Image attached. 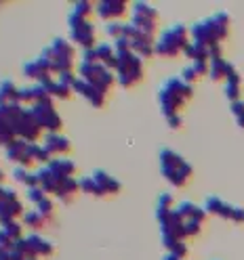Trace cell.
I'll return each instance as SVG.
<instances>
[{
  "label": "cell",
  "instance_id": "obj_45",
  "mask_svg": "<svg viewBox=\"0 0 244 260\" xmlns=\"http://www.w3.org/2000/svg\"><path fill=\"white\" fill-rule=\"evenodd\" d=\"M36 210H38V212H40V214H42L44 218H49V216L53 214V210H55V206H53V202H51L49 198H46V200H42L40 203H38V206H36Z\"/></svg>",
  "mask_w": 244,
  "mask_h": 260
},
{
  "label": "cell",
  "instance_id": "obj_46",
  "mask_svg": "<svg viewBox=\"0 0 244 260\" xmlns=\"http://www.w3.org/2000/svg\"><path fill=\"white\" fill-rule=\"evenodd\" d=\"M114 51L116 53H127V51H131V40H129L127 36L118 38V40H114Z\"/></svg>",
  "mask_w": 244,
  "mask_h": 260
},
{
  "label": "cell",
  "instance_id": "obj_51",
  "mask_svg": "<svg viewBox=\"0 0 244 260\" xmlns=\"http://www.w3.org/2000/svg\"><path fill=\"white\" fill-rule=\"evenodd\" d=\"M167 124H169V128L179 130L181 126H183V120H181V116H173V117H169V120H167Z\"/></svg>",
  "mask_w": 244,
  "mask_h": 260
},
{
  "label": "cell",
  "instance_id": "obj_35",
  "mask_svg": "<svg viewBox=\"0 0 244 260\" xmlns=\"http://www.w3.org/2000/svg\"><path fill=\"white\" fill-rule=\"evenodd\" d=\"M30 151H32V157H34V162L38 164H49L53 160V155L49 153V149H46L44 145H38V143H30Z\"/></svg>",
  "mask_w": 244,
  "mask_h": 260
},
{
  "label": "cell",
  "instance_id": "obj_12",
  "mask_svg": "<svg viewBox=\"0 0 244 260\" xmlns=\"http://www.w3.org/2000/svg\"><path fill=\"white\" fill-rule=\"evenodd\" d=\"M204 212L207 214H215V216H221L225 220H234V223H244V208L238 206H232V203L223 202L221 198L217 195H209L204 200Z\"/></svg>",
  "mask_w": 244,
  "mask_h": 260
},
{
  "label": "cell",
  "instance_id": "obj_33",
  "mask_svg": "<svg viewBox=\"0 0 244 260\" xmlns=\"http://www.w3.org/2000/svg\"><path fill=\"white\" fill-rule=\"evenodd\" d=\"M21 218H23V225H26L28 229H32L34 233H36V231H40L42 227H44V216H42L38 210H28Z\"/></svg>",
  "mask_w": 244,
  "mask_h": 260
},
{
  "label": "cell",
  "instance_id": "obj_10",
  "mask_svg": "<svg viewBox=\"0 0 244 260\" xmlns=\"http://www.w3.org/2000/svg\"><path fill=\"white\" fill-rule=\"evenodd\" d=\"M122 36L129 38V40H131V51L135 55H139L141 59H147V57H152V55H154L156 40L149 34H145V31L137 29L131 21L124 23V34Z\"/></svg>",
  "mask_w": 244,
  "mask_h": 260
},
{
  "label": "cell",
  "instance_id": "obj_11",
  "mask_svg": "<svg viewBox=\"0 0 244 260\" xmlns=\"http://www.w3.org/2000/svg\"><path fill=\"white\" fill-rule=\"evenodd\" d=\"M32 114L36 117V122L40 124V128L46 132H59L64 128V120L57 114L53 101H44V103H36L32 105Z\"/></svg>",
  "mask_w": 244,
  "mask_h": 260
},
{
  "label": "cell",
  "instance_id": "obj_57",
  "mask_svg": "<svg viewBox=\"0 0 244 260\" xmlns=\"http://www.w3.org/2000/svg\"><path fill=\"white\" fill-rule=\"evenodd\" d=\"M2 180H4V172L0 170V185H2Z\"/></svg>",
  "mask_w": 244,
  "mask_h": 260
},
{
  "label": "cell",
  "instance_id": "obj_31",
  "mask_svg": "<svg viewBox=\"0 0 244 260\" xmlns=\"http://www.w3.org/2000/svg\"><path fill=\"white\" fill-rule=\"evenodd\" d=\"M160 241H162V248H167L169 254H175L179 258H183L187 254V246L183 239H175V237H169V235H160Z\"/></svg>",
  "mask_w": 244,
  "mask_h": 260
},
{
  "label": "cell",
  "instance_id": "obj_34",
  "mask_svg": "<svg viewBox=\"0 0 244 260\" xmlns=\"http://www.w3.org/2000/svg\"><path fill=\"white\" fill-rule=\"evenodd\" d=\"M225 72H227V61L223 57L209 61V76L212 80H225Z\"/></svg>",
  "mask_w": 244,
  "mask_h": 260
},
{
  "label": "cell",
  "instance_id": "obj_6",
  "mask_svg": "<svg viewBox=\"0 0 244 260\" xmlns=\"http://www.w3.org/2000/svg\"><path fill=\"white\" fill-rule=\"evenodd\" d=\"M51 49V67L53 74H66V72H74V59H76V49L72 46V42L66 40V38L57 36L55 40L49 44Z\"/></svg>",
  "mask_w": 244,
  "mask_h": 260
},
{
  "label": "cell",
  "instance_id": "obj_4",
  "mask_svg": "<svg viewBox=\"0 0 244 260\" xmlns=\"http://www.w3.org/2000/svg\"><path fill=\"white\" fill-rule=\"evenodd\" d=\"M187 42V28L181 26V23H175L167 29L160 31V36L156 38V46H154V55L158 57H177L179 53L185 51Z\"/></svg>",
  "mask_w": 244,
  "mask_h": 260
},
{
  "label": "cell",
  "instance_id": "obj_23",
  "mask_svg": "<svg viewBox=\"0 0 244 260\" xmlns=\"http://www.w3.org/2000/svg\"><path fill=\"white\" fill-rule=\"evenodd\" d=\"M23 203L17 200H0V225L9 223V220H17V216H23Z\"/></svg>",
  "mask_w": 244,
  "mask_h": 260
},
{
  "label": "cell",
  "instance_id": "obj_3",
  "mask_svg": "<svg viewBox=\"0 0 244 260\" xmlns=\"http://www.w3.org/2000/svg\"><path fill=\"white\" fill-rule=\"evenodd\" d=\"M160 174L169 180L171 185L175 187H183L187 180L192 178L194 174V168L192 164L181 157L177 151H173L169 147H162L160 149Z\"/></svg>",
  "mask_w": 244,
  "mask_h": 260
},
{
  "label": "cell",
  "instance_id": "obj_20",
  "mask_svg": "<svg viewBox=\"0 0 244 260\" xmlns=\"http://www.w3.org/2000/svg\"><path fill=\"white\" fill-rule=\"evenodd\" d=\"M46 149H49V153L55 157V155H61V153H68L72 143H70V139L66 135H61V132H46L44 135V143H42Z\"/></svg>",
  "mask_w": 244,
  "mask_h": 260
},
{
  "label": "cell",
  "instance_id": "obj_55",
  "mask_svg": "<svg viewBox=\"0 0 244 260\" xmlns=\"http://www.w3.org/2000/svg\"><path fill=\"white\" fill-rule=\"evenodd\" d=\"M2 195H4V185H0V200H2Z\"/></svg>",
  "mask_w": 244,
  "mask_h": 260
},
{
  "label": "cell",
  "instance_id": "obj_26",
  "mask_svg": "<svg viewBox=\"0 0 244 260\" xmlns=\"http://www.w3.org/2000/svg\"><path fill=\"white\" fill-rule=\"evenodd\" d=\"M19 103V86L13 80H0V107Z\"/></svg>",
  "mask_w": 244,
  "mask_h": 260
},
{
  "label": "cell",
  "instance_id": "obj_24",
  "mask_svg": "<svg viewBox=\"0 0 244 260\" xmlns=\"http://www.w3.org/2000/svg\"><path fill=\"white\" fill-rule=\"evenodd\" d=\"M177 212V214L183 218V220H204V216H207V212H204L202 206H196L194 202L190 200H181L179 203H175V208H173Z\"/></svg>",
  "mask_w": 244,
  "mask_h": 260
},
{
  "label": "cell",
  "instance_id": "obj_17",
  "mask_svg": "<svg viewBox=\"0 0 244 260\" xmlns=\"http://www.w3.org/2000/svg\"><path fill=\"white\" fill-rule=\"evenodd\" d=\"M44 101H53L49 97V92L44 90V86L42 84H28V86H21L19 88V103L21 105H36V103H44Z\"/></svg>",
  "mask_w": 244,
  "mask_h": 260
},
{
  "label": "cell",
  "instance_id": "obj_38",
  "mask_svg": "<svg viewBox=\"0 0 244 260\" xmlns=\"http://www.w3.org/2000/svg\"><path fill=\"white\" fill-rule=\"evenodd\" d=\"M72 13L80 15V17H84V19H89V15H93V13H95V4H93V2H89V0H78V2L74 4Z\"/></svg>",
  "mask_w": 244,
  "mask_h": 260
},
{
  "label": "cell",
  "instance_id": "obj_37",
  "mask_svg": "<svg viewBox=\"0 0 244 260\" xmlns=\"http://www.w3.org/2000/svg\"><path fill=\"white\" fill-rule=\"evenodd\" d=\"M0 227H2V229L11 235L13 241H19L23 237V223H19V220H9V223L0 225Z\"/></svg>",
  "mask_w": 244,
  "mask_h": 260
},
{
  "label": "cell",
  "instance_id": "obj_48",
  "mask_svg": "<svg viewBox=\"0 0 244 260\" xmlns=\"http://www.w3.org/2000/svg\"><path fill=\"white\" fill-rule=\"evenodd\" d=\"M80 61H84V63H99V59H97V49H86V51H82Z\"/></svg>",
  "mask_w": 244,
  "mask_h": 260
},
{
  "label": "cell",
  "instance_id": "obj_2",
  "mask_svg": "<svg viewBox=\"0 0 244 260\" xmlns=\"http://www.w3.org/2000/svg\"><path fill=\"white\" fill-rule=\"evenodd\" d=\"M230 15L219 11L210 17H204L200 21H196L192 26V38L194 42H200L204 46H215V44H221V40H225L227 34H230Z\"/></svg>",
  "mask_w": 244,
  "mask_h": 260
},
{
  "label": "cell",
  "instance_id": "obj_7",
  "mask_svg": "<svg viewBox=\"0 0 244 260\" xmlns=\"http://www.w3.org/2000/svg\"><path fill=\"white\" fill-rule=\"evenodd\" d=\"M78 78L91 82L93 86H97V88L104 90L105 94L116 82V74L112 69H107L105 65H101V63H84V61L78 63Z\"/></svg>",
  "mask_w": 244,
  "mask_h": 260
},
{
  "label": "cell",
  "instance_id": "obj_29",
  "mask_svg": "<svg viewBox=\"0 0 244 260\" xmlns=\"http://www.w3.org/2000/svg\"><path fill=\"white\" fill-rule=\"evenodd\" d=\"M36 174H38V183H40V189H44V193H46V195H49V193L55 195L57 187L61 185V180H59V178H55V176H53V172H51L49 168H46V166L38 168V170H36Z\"/></svg>",
  "mask_w": 244,
  "mask_h": 260
},
{
  "label": "cell",
  "instance_id": "obj_56",
  "mask_svg": "<svg viewBox=\"0 0 244 260\" xmlns=\"http://www.w3.org/2000/svg\"><path fill=\"white\" fill-rule=\"evenodd\" d=\"M23 260H40L38 256H28V258H23Z\"/></svg>",
  "mask_w": 244,
  "mask_h": 260
},
{
  "label": "cell",
  "instance_id": "obj_50",
  "mask_svg": "<svg viewBox=\"0 0 244 260\" xmlns=\"http://www.w3.org/2000/svg\"><path fill=\"white\" fill-rule=\"evenodd\" d=\"M13 239H11V235L9 233H6L4 229H2V227H0V248H4V250H11L13 248Z\"/></svg>",
  "mask_w": 244,
  "mask_h": 260
},
{
  "label": "cell",
  "instance_id": "obj_49",
  "mask_svg": "<svg viewBox=\"0 0 244 260\" xmlns=\"http://www.w3.org/2000/svg\"><path fill=\"white\" fill-rule=\"evenodd\" d=\"M192 67H194V72L198 74V78L209 74V61H192Z\"/></svg>",
  "mask_w": 244,
  "mask_h": 260
},
{
  "label": "cell",
  "instance_id": "obj_15",
  "mask_svg": "<svg viewBox=\"0 0 244 260\" xmlns=\"http://www.w3.org/2000/svg\"><path fill=\"white\" fill-rule=\"evenodd\" d=\"M95 11L101 19H105L109 23V21H118L122 15H127L129 4L124 0H99L95 4Z\"/></svg>",
  "mask_w": 244,
  "mask_h": 260
},
{
  "label": "cell",
  "instance_id": "obj_30",
  "mask_svg": "<svg viewBox=\"0 0 244 260\" xmlns=\"http://www.w3.org/2000/svg\"><path fill=\"white\" fill-rule=\"evenodd\" d=\"M78 189H80V178H66V180H61V185L57 187V191H55V198H59V200H72L74 195L78 193Z\"/></svg>",
  "mask_w": 244,
  "mask_h": 260
},
{
  "label": "cell",
  "instance_id": "obj_52",
  "mask_svg": "<svg viewBox=\"0 0 244 260\" xmlns=\"http://www.w3.org/2000/svg\"><path fill=\"white\" fill-rule=\"evenodd\" d=\"M2 200H17V191H15L13 187H4V195Z\"/></svg>",
  "mask_w": 244,
  "mask_h": 260
},
{
  "label": "cell",
  "instance_id": "obj_28",
  "mask_svg": "<svg viewBox=\"0 0 244 260\" xmlns=\"http://www.w3.org/2000/svg\"><path fill=\"white\" fill-rule=\"evenodd\" d=\"M17 139L13 128V122L9 120V116L4 114V107H0V147H6L9 143Z\"/></svg>",
  "mask_w": 244,
  "mask_h": 260
},
{
  "label": "cell",
  "instance_id": "obj_25",
  "mask_svg": "<svg viewBox=\"0 0 244 260\" xmlns=\"http://www.w3.org/2000/svg\"><path fill=\"white\" fill-rule=\"evenodd\" d=\"M38 84L44 86V90L49 92V97H57V99H70V94H72L74 90L70 88V86L61 84L59 80H53V76H44L42 80H38Z\"/></svg>",
  "mask_w": 244,
  "mask_h": 260
},
{
  "label": "cell",
  "instance_id": "obj_43",
  "mask_svg": "<svg viewBox=\"0 0 244 260\" xmlns=\"http://www.w3.org/2000/svg\"><path fill=\"white\" fill-rule=\"evenodd\" d=\"M156 208L173 210V208H175V200H173V195H171V193H160V195H158V203H156Z\"/></svg>",
  "mask_w": 244,
  "mask_h": 260
},
{
  "label": "cell",
  "instance_id": "obj_40",
  "mask_svg": "<svg viewBox=\"0 0 244 260\" xmlns=\"http://www.w3.org/2000/svg\"><path fill=\"white\" fill-rule=\"evenodd\" d=\"M26 198H28V202H32L34 206H38L42 200H46V193H44V189H40V187H32V189H28V191H26Z\"/></svg>",
  "mask_w": 244,
  "mask_h": 260
},
{
  "label": "cell",
  "instance_id": "obj_1",
  "mask_svg": "<svg viewBox=\"0 0 244 260\" xmlns=\"http://www.w3.org/2000/svg\"><path fill=\"white\" fill-rule=\"evenodd\" d=\"M190 97H194V86L187 84L181 76L164 80L158 90V105H160L162 116L167 120L173 116H179V109L183 107V103Z\"/></svg>",
  "mask_w": 244,
  "mask_h": 260
},
{
  "label": "cell",
  "instance_id": "obj_39",
  "mask_svg": "<svg viewBox=\"0 0 244 260\" xmlns=\"http://www.w3.org/2000/svg\"><path fill=\"white\" fill-rule=\"evenodd\" d=\"M105 34L112 36L114 40L122 38V34H124V23H120V21H109L107 26H105Z\"/></svg>",
  "mask_w": 244,
  "mask_h": 260
},
{
  "label": "cell",
  "instance_id": "obj_21",
  "mask_svg": "<svg viewBox=\"0 0 244 260\" xmlns=\"http://www.w3.org/2000/svg\"><path fill=\"white\" fill-rule=\"evenodd\" d=\"M93 180L99 185V189L104 191L105 195H116V193H120V189H122V185H120V180H118L116 176H112V174H107L105 170H101V168H95L93 170Z\"/></svg>",
  "mask_w": 244,
  "mask_h": 260
},
{
  "label": "cell",
  "instance_id": "obj_16",
  "mask_svg": "<svg viewBox=\"0 0 244 260\" xmlns=\"http://www.w3.org/2000/svg\"><path fill=\"white\" fill-rule=\"evenodd\" d=\"M72 90L78 92L80 97H84L93 107H97V109L104 107V103H105V92L99 90L97 86H93L91 82L82 80V78H76V82L72 84Z\"/></svg>",
  "mask_w": 244,
  "mask_h": 260
},
{
  "label": "cell",
  "instance_id": "obj_19",
  "mask_svg": "<svg viewBox=\"0 0 244 260\" xmlns=\"http://www.w3.org/2000/svg\"><path fill=\"white\" fill-rule=\"evenodd\" d=\"M240 84H242V78L238 74V69L234 67V63L227 61V72H225V97L227 101H232V103H236V101H240Z\"/></svg>",
  "mask_w": 244,
  "mask_h": 260
},
{
  "label": "cell",
  "instance_id": "obj_32",
  "mask_svg": "<svg viewBox=\"0 0 244 260\" xmlns=\"http://www.w3.org/2000/svg\"><path fill=\"white\" fill-rule=\"evenodd\" d=\"M185 57L192 59V61H210V55H209V46H204L200 42H190L185 46Z\"/></svg>",
  "mask_w": 244,
  "mask_h": 260
},
{
  "label": "cell",
  "instance_id": "obj_41",
  "mask_svg": "<svg viewBox=\"0 0 244 260\" xmlns=\"http://www.w3.org/2000/svg\"><path fill=\"white\" fill-rule=\"evenodd\" d=\"M232 114H234V120L236 124L240 126V128H244V101H236V103L230 105Z\"/></svg>",
  "mask_w": 244,
  "mask_h": 260
},
{
  "label": "cell",
  "instance_id": "obj_27",
  "mask_svg": "<svg viewBox=\"0 0 244 260\" xmlns=\"http://www.w3.org/2000/svg\"><path fill=\"white\" fill-rule=\"evenodd\" d=\"M97 49V59L101 65H105L107 69H112V72H116V67H118V57H116V51H114V44H97L95 46Z\"/></svg>",
  "mask_w": 244,
  "mask_h": 260
},
{
  "label": "cell",
  "instance_id": "obj_22",
  "mask_svg": "<svg viewBox=\"0 0 244 260\" xmlns=\"http://www.w3.org/2000/svg\"><path fill=\"white\" fill-rule=\"evenodd\" d=\"M46 168L53 172L55 178L66 180V178H72V176H74L76 164H74L72 160H66V157H53V160L46 164Z\"/></svg>",
  "mask_w": 244,
  "mask_h": 260
},
{
  "label": "cell",
  "instance_id": "obj_44",
  "mask_svg": "<svg viewBox=\"0 0 244 260\" xmlns=\"http://www.w3.org/2000/svg\"><path fill=\"white\" fill-rule=\"evenodd\" d=\"M200 229H202L200 220H185V235H187V237H194V235H198Z\"/></svg>",
  "mask_w": 244,
  "mask_h": 260
},
{
  "label": "cell",
  "instance_id": "obj_5",
  "mask_svg": "<svg viewBox=\"0 0 244 260\" xmlns=\"http://www.w3.org/2000/svg\"><path fill=\"white\" fill-rule=\"evenodd\" d=\"M118 67H116V82L129 88V86L137 84L143 78V59L135 55L133 51L127 53H116Z\"/></svg>",
  "mask_w": 244,
  "mask_h": 260
},
{
  "label": "cell",
  "instance_id": "obj_36",
  "mask_svg": "<svg viewBox=\"0 0 244 260\" xmlns=\"http://www.w3.org/2000/svg\"><path fill=\"white\" fill-rule=\"evenodd\" d=\"M80 191L82 193H89V195H95V198H104V191L99 189V185L93 180V176H82L80 178Z\"/></svg>",
  "mask_w": 244,
  "mask_h": 260
},
{
  "label": "cell",
  "instance_id": "obj_54",
  "mask_svg": "<svg viewBox=\"0 0 244 260\" xmlns=\"http://www.w3.org/2000/svg\"><path fill=\"white\" fill-rule=\"evenodd\" d=\"M162 260H183V258H179V256H175V254H169V252H167V254L162 256Z\"/></svg>",
  "mask_w": 244,
  "mask_h": 260
},
{
  "label": "cell",
  "instance_id": "obj_13",
  "mask_svg": "<svg viewBox=\"0 0 244 260\" xmlns=\"http://www.w3.org/2000/svg\"><path fill=\"white\" fill-rule=\"evenodd\" d=\"M15 135H17V139L26 141V143H36L38 139H40V124L36 122V117L32 114V107H26L21 112V116L15 120Z\"/></svg>",
  "mask_w": 244,
  "mask_h": 260
},
{
  "label": "cell",
  "instance_id": "obj_8",
  "mask_svg": "<svg viewBox=\"0 0 244 260\" xmlns=\"http://www.w3.org/2000/svg\"><path fill=\"white\" fill-rule=\"evenodd\" d=\"M68 26H70V40L74 44H78L82 51L95 49V26L89 19H84L76 13H70Z\"/></svg>",
  "mask_w": 244,
  "mask_h": 260
},
{
  "label": "cell",
  "instance_id": "obj_42",
  "mask_svg": "<svg viewBox=\"0 0 244 260\" xmlns=\"http://www.w3.org/2000/svg\"><path fill=\"white\" fill-rule=\"evenodd\" d=\"M11 174H13V178L17 180V183L26 185V180L30 178V174H32V172H30L28 168H23V166H15V168H13V172H11Z\"/></svg>",
  "mask_w": 244,
  "mask_h": 260
},
{
  "label": "cell",
  "instance_id": "obj_47",
  "mask_svg": "<svg viewBox=\"0 0 244 260\" xmlns=\"http://www.w3.org/2000/svg\"><path fill=\"white\" fill-rule=\"evenodd\" d=\"M181 78H183V80H185L187 84H194L196 80H198V74L194 72V67H192V65H187V67L181 69Z\"/></svg>",
  "mask_w": 244,
  "mask_h": 260
},
{
  "label": "cell",
  "instance_id": "obj_9",
  "mask_svg": "<svg viewBox=\"0 0 244 260\" xmlns=\"http://www.w3.org/2000/svg\"><path fill=\"white\" fill-rule=\"evenodd\" d=\"M133 13H131V23L137 29L145 31V34L154 36L156 26H158V11L147 2H133Z\"/></svg>",
  "mask_w": 244,
  "mask_h": 260
},
{
  "label": "cell",
  "instance_id": "obj_53",
  "mask_svg": "<svg viewBox=\"0 0 244 260\" xmlns=\"http://www.w3.org/2000/svg\"><path fill=\"white\" fill-rule=\"evenodd\" d=\"M0 260H13V258H11V250L0 248Z\"/></svg>",
  "mask_w": 244,
  "mask_h": 260
},
{
  "label": "cell",
  "instance_id": "obj_18",
  "mask_svg": "<svg viewBox=\"0 0 244 260\" xmlns=\"http://www.w3.org/2000/svg\"><path fill=\"white\" fill-rule=\"evenodd\" d=\"M23 239H26L30 252H32V256H38V258H40V256H51V254H53V241L46 239L44 235L32 231V233L23 235Z\"/></svg>",
  "mask_w": 244,
  "mask_h": 260
},
{
  "label": "cell",
  "instance_id": "obj_14",
  "mask_svg": "<svg viewBox=\"0 0 244 260\" xmlns=\"http://www.w3.org/2000/svg\"><path fill=\"white\" fill-rule=\"evenodd\" d=\"M4 155L6 160H9L11 164H15V166H32L34 164V157H32V151H30V143H26V141L21 139H15L13 143H9L4 147Z\"/></svg>",
  "mask_w": 244,
  "mask_h": 260
}]
</instances>
